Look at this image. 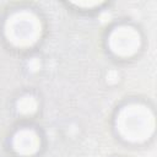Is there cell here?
Listing matches in <instances>:
<instances>
[{
	"mask_svg": "<svg viewBox=\"0 0 157 157\" xmlns=\"http://www.w3.org/2000/svg\"><path fill=\"white\" fill-rule=\"evenodd\" d=\"M39 66H40V63H39L36 58H33V59L28 63V67L32 69V70H37V69H39Z\"/></svg>",
	"mask_w": 157,
	"mask_h": 157,
	"instance_id": "cell-7",
	"label": "cell"
},
{
	"mask_svg": "<svg viewBox=\"0 0 157 157\" xmlns=\"http://www.w3.org/2000/svg\"><path fill=\"white\" fill-rule=\"evenodd\" d=\"M115 126L118 134L124 140L144 142L155 131V115L145 104L129 103L118 112Z\"/></svg>",
	"mask_w": 157,
	"mask_h": 157,
	"instance_id": "cell-1",
	"label": "cell"
},
{
	"mask_svg": "<svg viewBox=\"0 0 157 157\" xmlns=\"http://www.w3.org/2000/svg\"><path fill=\"white\" fill-rule=\"evenodd\" d=\"M16 108H17V112L22 115H31L33 114L37 108H38V102L37 99L31 96V94H26V96H22L17 102H16Z\"/></svg>",
	"mask_w": 157,
	"mask_h": 157,
	"instance_id": "cell-5",
	"label": "cell"
},
{
	"mask_svg": "<svg viewBox=\"0 0 157 157\" xmlns=\"http://www.w3.org/2000/svg\"><path fill=\"white\" fill-rule=\"evenodd\" d=\"M4 33L13 47L28 48L39 40L42 36V22L34 12L20 10L7 17Z\"/></svg>",
	"mask_w": 157,
	"mask_h": 157,
	"instance_id": "cell-2",
	"label": "cell"
},
{
	"mask_svg": "<svg viewBox=\"0 0 157 157\" xmlns=\"http://www.w3.org/2000/svg\"><path fill=\"white\" fill-rule=\"evenodd\" d=\"M72 4L78 7L91 9V7H94V6H98L99 4H102V1H72Z\"/></svg>",
	"mask_w": 157,
	"mask_h": 157,
	"instance_id": "cell-6",
	"label": "cell"
},
{
	"mask_svg": "<svg viewBox=\"0 0 157 157\" xmlns=\"http://www.w3.org/2000/svg\"><path fill=\"white\" fill-rule=\"evenodd\" d=\"M109 49L120 58H129L137 53L141 47V37L131 26L115 27L108 38Z\"/></svg>",
	"mask_w": 157,
	"mask_h": 157,
	"instance_id": "cell-3",
	"label": "cell"
},
{
	"mask_svg": "<svg viewBox=\"0 0 157 157\" xmlns=\"http://www.w3.org/2000/svg\"><path fill=\"white\" fill-rule=\"evenodd\" d=\"M13 150L22 156H31L38 152L40 147L39 135L33 129H20L12 137Z\"/></svg>",
	"mask_w": 157,
	"mask_h": 157,
	"instance_id": "cell-4",
	"label": "cell"
}]
</instances>
